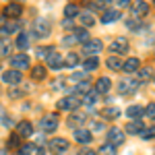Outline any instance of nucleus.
<instances>
[{
  "mask_svg": "<svg viewBox=\"0 0 155 155\" xmlns=\"http://www.w3.org/2000/svg\"><path fill=\"white\" fill-rule=\"evenodd\" d=\"M39 126H41V130H44V132H54L56 128H58V114H56V112L46 114L44 118L39 120Z\"/></svg>",
  "mask_w": 155,
  "mask_h": 155,
  "instance_id": "f257e3e1",
  "label": "nucleus"
},
{
  "mask_svg": "<svg viewBox=\"0 0 155 155\" xmlns=\"http://www.w3.org/2000/svg\"><path fill=\"white\" fill-rule=\"evenodd\" d=\"M79 104H81V99L77 95H66L58 101V110H62V112H72V110L79 107Z\"/></svg>",
  "mask_w": 155,
  "mask_h": 155,
  "instance_id": "f03ea898",
  "label": "nucleus"
},
{
  "mask_svg": "<svg viewBox=\"0 0 155 155\" xmlns=\"http://www.w3.org/2000/svg\"><path fill=\"white\" fill-rule=\"evenodd\" d=\"M46 62H48V68L58 71V68H62V64H64V58H62L54 48H50V52L46 54Z\"/></svg>",
  "mask_w": 155,
  "mask_h": 155,
  "instance_id": "7ed1b4c3",
  "label": "nucleus"
},
{
  "mask_svg": "<svg viewBox=\"0 0 155 155\" xmlns=\"http://www.w3.org/2000/svg\"><path fill=\"white\" fill-rule=\"evenodd\" d=\"M29 56L27 54H12L11 58V66L15 71H25V68H29Z\"/></svg>",
  "mask_w": 155,
  "mask_h": 155,
  "instance_id": "20e7f679",
  "label": "nucleus"
},
{
  "mask_svg": "<svg viewBox=\"0 0 155 155\" xmlns=\"http://www.w3.org/2000/svg\"><path fill=\"white\" fill-rule=\"evenodd\" d=\"M21 79H23L21 71H15V68H11V71L2 72V81H4L6 85H12V87H17V85L21 83Z\"/></svg>",
  "mask_w": 155,
  "mask_h": 155,
  "instance_id": "39448f33",
  "label": "nucleus"
},
{
  "mask_svg": "<svg viewBox=\"0 0 155 155\" xmlns=\"http://www.w3.org/2000/svg\"><path fill=\"white\" fill-rule=\"evenodd\" d=\"M124 139H126V134H124V130H120V128H110L107 130V141H110V145H114V147H118V145L124 143Z\"/></svg>",
  "mask_w": 155,
  "mask_h": 155,
  "instance_id": "423d86ee",
  "label": "nucleus"
},
{
  "mask_svg": "<svg viewBox=\"0 0 155 155\" xmlns=\"http://www.w3.org/2000/svg\"><path fill=\"white\" fill-rule=\"evenodd\" d=\"M110 52L112 54H126L128 52V39L126 37H116L110 46Z\"/></svg>",
  "mask_w": 155,
  "mask_h": 155,
  "instance_id": "0eeeda50",
  "label": "nucleus"
},
{
  "mask_svg": "<svg viewBox=\"0 0 155 155\" xmlns=\"http://www.w3.org/2000/svg\"><path fill=\"white\" fill-rule=\"evenodd\" d=\"M101 48H104V44H101L99 39H89V41L83 46V52L87 54V56H97V54L101 52Z\"/></svg>",
  "mask_w": 155,
  "mask_h": 155,
  "instance_id": "6e6552de",
  "label": "nucleus"
},
{
  "mask_svg": "<svg viewBox=\"0 0 155 155\" xmlns=\"http://www.w3.org/2000/svg\"><path fill=\"white\" fill-rule=\"evenodd\" d=\"M137 87H139V81L137 79H124L122 83H120V93L122 95H130V93H134L137 91Z\"/></svg>",
  "mask_w": 155,
  "mask_h": 155,
  "instance_id": "1a4fd4ad",
  "label": "nucleus"
},
{
  "mask_svg": "<svg viewBox=\"0 0 155 155\" xmlns=\"http://www.w3.org/2000/svg\"><path fill=\"white\" fill-rule=\"evenodd\" d=\"M91 139H93L91 130H87V128H74V141H77V143L89 145V143H91Z\"/></svg>",
  "mask_w": 155,
  "mask_h": 155,
  "instance_id": "9d476101",
  "label": "nucleus"
},
{
  "mask_svg": "<svg viewBox=\"0 0 155 155\" xmlns=\"http://www.w3.org/2000/svg\"><path fill=\"white\" fill-rule=\"evenodd\" d=\"M21 12H23V6H21L19 2H11V4H6V8H4V17H8V19H19Z\"/></svg>",
  "mask_w": 155,
  "mask_h": 155,
  "instance_id": "9b49d317",
  "label": "nucleus"
},
{
  "mask_svg": "<svg viewBox=\"0 0 155 155\" xmlns=\"http://www.w3.org/2000/svg\"><path fill=\"white\" fill-rule=\"evenodd\" d=\"M50 149H52L54 153H62V151L68 149V141H66V139H52V141H50Z\"/></svg>",
  "mask_w": 155,
  "mask_h": 155,
  "instance_id": "f8f14e48",
  "label": "nucleus"
},
{
  "mask_svg": "<svg viewBox=\"0 0 155 155\" xmlns=\"http://www.w3.org/2000/svg\"><path fill=\"white\" fill-rule=\"evenodd\" d=\"M35 35L37 37L50 35V25H48V21H44V19H37V21H35Z\"/></svg>",
  "mask_w": 155,
  "mask_h": 155,
  "instance_id": "ddd939ff",
  "label": "nucleus"
},
{
  "mask_svg": "<svg viewBox=\"0 0 155 155\" xmlns=\"http://www.w3.org/2000/svg\"><path fill=\"white\" fill-rule=\"evenodd\" d=\"M17 134L19 137H31L33 134V126H31V122H27V120H23V122H19V126H17Z\"/></svg>",
  "mask_w": 155,
  "mask_h": 155,
  "instance_id": "4468645a",
  "label": "nucleus"
},
{
  "mask_svg": "<svg viewBox=\"0 0 155 155\" xmlns=\"http://www.w3.org/2000/svg\"><path fill=\"white\" fill-rule=\"evenodd\" d=\"M139 66H141V60L139 58H128V60H124L122 71L124 72H134V71H139Z\"/></svg>",
  "mask_w": 155,
  "mask_h": 155,
  "instance_id": "2eb2a0df",
  "label": "nucleus"
},
{
  "mask_svg": "<svg viewBox=\"0 0 155 155\" xmlns=\"http://www.w3.org/2000/svg\"><path fill=\"white\" fill-rule=\"evenodd\" d=\"M147 12H149V6H147V2H141V0H139V2H137V4L132 6V15H134L137 19L145 17Z\"/></svg>",
  "mask_w": 155,
  "mask_h": 155,
  "instance_id": "dca6fc26",
  "label": "nucleus"
},
{
  "mask_svg": "<svg viewBox=\"0 0 155 155\" xmlns=\"http://www.w3.org/2000/svg\"><path fill=\"white\" fill-rule=\"evenodd\" d=\"M12 52V44L8 41V39H0V58H6V56H11Z\"/></svg>",
  "mask_w": 155,
  "mask_h": 155,
  "instance_id": "f3484780",
  "label": "nucleus"
},
{
  "mask_svg": "<svg viewBox=\"0 0 155 155\" xmlns=\"http://www.w3.org/2000/svg\"><path fill=\"white\" fill-rule=\"evenodd\" d=\"M95 91L97 93H106V91H110V79H107V77H99V79H97Z\"/></svg>",
  "mask_w": 155,
  "mask_h": 155,
  "instance_id": "a211bd4d",
  "label": "nucleus"
},
{
  "mask_svg": "<svg viewBox=\"0 0 155 155\" xmlns=\"http://www.w3.org/2000/svg\"><path fill=\"white\" fill-rule=\"evenodd\" d=\"M31 79H35V81H44L46 79V66H41V64H37L31 68Z\"/></svg>",
  "mask_w": 155,
  "mask_h": 155,
  "instance_id": "6ab92c4d",
  "label": "nucleus"
},
{
  "mask_svg": "<svg viewBox=\"0 0 155 155\" xmlns=\"http://www.w3.org/2000/svg\"><path fill=\"white\" fill-rule=\"evenodd\" d=\"M79 23L83 25V27H91V25L95 23V17L91 12H81L79 15Z\"/></svg>",
  "mask_w": 155,
  "mask_h": 155,
  "instance_id": "aec40b11",
  "label": "nucleus"
},
{
  "mask_svg": "<svg viewBox=\"0 0 155 155\" xmlns=\"http://www.w3.org/2000/svg\"><path fill=\"white\" fill-rule=\"evenodd\" d=\"M120 19V12L118 11H106L101 15V23H114Z\"/></svg>",
  "mask_w": 155,
  "mask_h": 155,
  "instance_id": "412c9836",
  "label": "nucleus"
},
{
  "mask_svg": "<svg viewBox=\"0 0 155 155\" xmlns=\"http://www.w3.org/2000/svg\"><path fill=\"white\" fill-rule=\"evenodd\" d=\"M143 114H145V110H143L141 106H130L128 110H126V116H128V118H132V120L141 118Z\"/></svg>",
  "mask_w": 155,
  "mask_h": 155,
  "instance_id": "4be33fe9",
  "label": "nucleus"
},
{
  "mask_svg": "<svg viewBox=\"0 0 155 155\" xmlns=\"http://www.w3.org/2000/svg\"><path fill=\"white\" fill-rule=\"evenodd\" d=\"M85 122V114H79V112H72L71 118H68V126H81Z\"/></svg>",
  "mask_w": 155,
  "mask_h": 155,
  "instance_id": "5701e85b",
  "label": "nucleus"
},
{
  "mask_svg": "<svg viewBox=\"0 0 155 155\" xmlns=\"http://www.w3.org/2000/svg\"><path fill=\"white\" fill-rule=\"evenodd\" d=\"M89 91H91V87H89V83H87V81H83V83H77V87H74V95H77V97H79V95L85 97Z\"/></svg>",
  "mask_w": 155,
  "mask_h": 155,
  "instance_id": "b1692460",
  "label": "nucleus"
},
{
  "mask_svg": "<svg viewBox=\"0 0 155 155\" xmlns=\"http://www.w3.org/2000/svg\"><path fill=\"white\" fill-rule=\"evenodd\" d=\"M15 46H17L19 50H27V48H29V35H27V33H19L17 41H15Z\"/></svg>",
  "mask_w": 155,
  "mask_h": 155,
  "instance_id": "393cba45",
  "label": "nucleus"
},
{
  "mask_svg": "<svg viewBox=\"0 0 155 155\" xmlns=\"http://www.w3.org/2000/svg\"><path fill=\"white\" fill-rule=\"evenodd\" d=\"M97 97H99V93H97L95 89H91V91H89V93H87V95L83 97V104L85 106H93V104H97Z\"/></svg>",
  "mask_w": 155,
  "mask_h": 155,
  "instance_id": "a878e982",
  "label": "nucleus"
},
{
  "mask_svg": "<svg viewBox=\"0 0 155 155\" xmlns=\"http://www.w3.org/2000/svg\"><path fill=\"white\" fill-rule=\"evenodd\" d=\"M106 62H107V68H110V71H122V64H124V62L118 60L116 56H110Z\"/></svg>",
  "mask_w": 155,
  "mask_h": 155,
  "instance_id": "bb28decb",
  "label": "nucleus"
},
{
  "mask_svg": "<svg viewBox=\"0 0 155 155\" xmlns=\"http://www.w3.org/2000/svg\"><path fill=\"white\" fill-rule=\"evenodd\" d=\"M97 66H99V60H97V56H89V58L83 62V68H85V71H95Z\"/></svg>",
  "mask_w": 155,
  "mask_h": 155,
  "instance_id": "cd10ccee",
  "label": "nucleus"
},
{
  "mask_svg": "<svg viewBox=\"0 0 155 155\" xmlns=\"http://www.w3.org/2000/svg\"><path fill=\"white\" fill-rule=\"evenodd\" d=\"M79 64V56L74 54V52H71V54H66L64 56V66H68V68H74Z\"/></svg>",
  "mask_w": 155,
  "mask_h": 155,
  "instance_id": "c85d7f7f",
  "label": "nucleus"
},
{
  "mask_svg": "<svg viewBox=\"0 0 155 155\" xmlns=\"http://www.w3.org/2000/svg\"><path fill=\"white\" fill-rule=\"evenodd\" d=\"M64 15H66V19H72V17H79L81 11H79V6L77 4H66V8H64Z\"/></svg>",
  "mask_w": 155,
  "mask_h": 155,
  "instance_id": "c756f323",
  "label": "nucleus"
},
{
  "mask_svg": "<svg viewBox=\"0 0 155 155\" xmlns=\"http://www.w3.org/2000/svg\"><path fill=\"white\" fill-rule=\"evenodd\" d=\"M143 124L141 122H128V126H126V130H128V134H141L143 132Z\"/></svg>",
  "mask_w": 155,
  "mask_h": 155,
  "instance_id": "7c9ffc66",
  "label": "nucleus"
},
{
  "mask_svg": "<svg viewBox=\"0 0 155 155\" xmlns=\"http://www.w3.org/2000/svg\"><path fill=\"white\" fill-rule=\"evenodd\" d=\"M97 155H116V147L114 145H101L99 147V151H97Z\"/></svg>",
  "mask_w": 155,
  "mask_h": 155,
  "instance_id": "2f4dec72",
  "label": "nucleus"
},
{
  "mask_svg": "<svg viewBox=\"0 0 155 155\" xmlns=\"http://www.w3.org/2000/svg\"><path fill=\"white\" fill-rule=\"evenodd\" d=\"M151 74H153V71H151L149 66H145V68L139 71V79H137V81H139V83H141V81H149V79H151Z\"/></svg>",
  "mask_w": 155,
  "mask_h": 155,
  "instance_id": "473e14b6",
  "label": "nucleus"
},
{
  "mask_svg": "<svg viewBox=\"0 0 155 155\" xmlns=\"http://www.w3.org/2000/svg\"><path fill=\"white\" fill-rule=\"evenodd\" d=\"M104 116L110 118V120H116L120 116V110L118 107H106V110H104Z\"/></svg>",
  "mask_w": 155,
  "mask_h": 155,
  "instance_id": "72a5a7b5",
  "label": "nucleus"
},
{
  "mask_svg": "<svg viewBox=\"0 0 155 155\" xmlns=\"http://www.w3.org/2000/svg\"><path fill=\"white\" fill-rule=\"evenodd\" d=\"M74 37H77V41H81V44H87V41H89V33H87V29H77Z\"/></svg>",
  "mask_w": 155,
  "mask_h": 155,
  "instance_id": "f704fd0d",
  "label": "nucleus"
},
{
  "mask_svg": "<svg viewBox=\"0 0 155 155\" xmlns=\"http://www.w3.org/2000/svg\"><path fill=\"white\" fill-rule=\"evenodd\" d=\"M35 151H33V145L27 143V145H21L19 147V151H17V155H33Z\"/></svg>",
  "mask_w": 155,
  "mask_h": 155,
  "instance_id": "c9c22d12",
  "label": "nucleus"
},
{
  "mask_svg": "<svg viewBox=\"0 0 155 155\" xmlns=\"http://www.w3.org/2000/svg\"><path fill=\"white\" fill-rule=\"evenodd\" d=\"M17 29H19V23L12 21V23H6L2 27V33H12V31H17Z\"/></svg>",
  "mask_w": 155,
  "mask_h": 155,
  "instance_id": "e433bc0d",
  "label": "nucleus"
},
{
  "mask_svg": "<svg viewBox=\"0 0 155 155\" xmlns=\"http://www.w3.org/2000/svg\"><path fill=\"white\" fill-rule=\"evenodd\" d=\"M74 44H79L74 35H64L62 37V46H74Z\"/></svg>",
  "mask_w": 155,
  "mask_h": 155,
  "instance_id": "4c0bfd02",
  "label": "nucleus"
},
{
  "mask_svg": "<svg viewBox=\"0 0 155 155\" xmlns=\"http://www.w3.org/2000/svg\"><path fill=\"white\" fill-rule=\"evenodd\" d=\"M126 27L132 29V31H139V29H141V23H139L137 19H130V21H126Z\"/></svg>",
  "mask_w": 155,
  "mask_h": 155,
  "instance_id": "58836bf2",
  "label": "nucleus"
},
{
  "mask_svg": "<svg viewBox=\"0 0 155 155\" xmlns=\"http://www.w3.org/2000/svg\"><path fill=\"white\" fill-rule=\"evenodd\" d=\"M145 116H147V118H151V120H155V104H149V106H147Z\"/></svg>",
  "mask_w": 155,
  "mask_h": 155,
  "instance_id": "ea45409f",
  "label": "nucleus"
},
{
  "mask_svg": "<svg viewBox=\"0 0 155 155\" xmlns=\"http://www.w3.org/2000/svg\"><path fill=\"white\" fill-rule=\"evenodd\" d=\"M8 147H21V145H19V134H17V132L8 137Z\"/></svg>",
  "mask_w": 155,
  "mask_h": 155,
  "instance_id": "a19ab883",
  "label": "nucleus"
},
{
  "mask_svg": "<svg viewBox=\"0 0 155 155\" xmlns=\"http://www.w3.org/2000/svg\"><path fill=\"white\" fill-rule=\"evenodd\" d=\"M141 137H143V139H155V128H147V130H143Z\"/></svg>",
  "mask_w": 155,
  "mask_h": 155,
  "instance_id": "79ce46f5",
  "label": "nucleus"
},
{
  "mask_svg": "<svg viewBox=\"0 0 155 155\" xmlns=\"http://www.w3.org/2000/svg\"><path fill=\"white\" fill-rule=\"evenodd\" d=\"M8 95H11V97H21V95H23V91H21V89H17V87H15V89L11 87V91H8Z\"/></svg>",
  "mask_w": 155,
  "mask_h": 155,
  "instance_id": "37998d69",
  "label": "nucleus"
},
{
  "mask_svg": "<svg viewBox=\"0 0 155 155\" xmlns=\"http://www.w3.org/2000/svg\"><path fill=\"white\" fill-rule=\"evenodd\" d=\"M116 6H120V8H126V6H130V0H116Z\"/></svg>",
  "mask_w": 155,
  "mask_h": 155,
  "instance_id": "c03bdc74",
  "label": "nucleus"
},
{
  "mask_svg": "<svg viewBox=\"0 0 155 155\" xmlns=\"http://www.w3.org/2000/svg\"><path fill=\"white\" fill-rule=\"evenodd\" d=\"M79 155H95V151H91V149H81Z\"/></svg>",
  "mask_w": 155,
  "mask_h": 155,
  "instance_id": "a18cd8bd",
  "label": "nucleus"
},
{
  "mask_svg": "<svg viewBox=\"0 0 155 155\" xmlns=\"http://www.w3.org/2000/svg\"><path fill=\"white\" fill-rule=\"evenodd\" d=\"M101 128H104V124H101V122H93V130H95V132H99Z\"/></svg>",
  "mask_w": 155,
  "mask_h": 155,
  "instance_id": "49530a36",
  "label": "nucleus"
},
{
  "mask_svg": "<svg viewBox=\"0 0 155 155\" xmlns=\"http://www.w3.org/2000/svg\"><path fill=\"white\" fill-rule=\"evenodd\" d=\"M64 27H66V29H72V21H71V19L64 21Z\"/></svg>",
  "mask_w": 155,
  "mask_h": 155,
  "instance_id": "de8ad7c7",
  "label": "nucleus"
},
{
  "mask_svg": "<svg viewBox=\"0 0 155 155\" xmlns=\"http://www.w3.org/2000/svg\"><path fill=\"white\" fill-rule=\"evenodd\" d=\"M33 155H44V149H41V147H39V149H35V153Z\"/></svg>",
  "mask_w": 155,
  "mask_h": 155,
  "instance_id": "09e8293b",
  "label": "nucleus"
},
{
  "mask_svg": "<svg viewBox=\"0 0 155 155\" xmlns=\"http://www.w3.org/2000/svg\"><path fill=\"white\" fill-rule=\"evenodd\" d=\"M0 155H4V151H2V149H0Z\"/></svg>",
  "mask_w": 155,
  "mask_h": 155,
  "instance_id": "8fccbe9b",
  "label": "nucleus"
},
{
  "mask_svg": "<svg viewBox=\"0 0 155 155\" xmlns=\"http://www.w3.org/2000/svg\"><path fill=\"white\" fill-rule=\"evenodd\" d=\"M141 2H145V0H141Z\"/></svg>",
  "mask_w": 155,
  "mask_h": 155,
  "instance_id": "3c124183",
  "label": "nucleus"
},
{
  "mask_svg": "<svg viewBox=\"0 0 155 155\" xmlns=\"http://www.w3.org/2000/svg\"><path fill=\"white\" fill-rule=\"evenodd\" d=\"M153 4H155V0H153Z\"/></svg>",
  "mask_w": 155,
  "mask_h": 155,
  "instance_id": "603ef678",
  "label": "nucleus"
},
{
  "mask_svg": "<svg viewBox=\"0 0 155 155\" xmlns=\"http://www.w3.org/2000/svg\"><path fill=\"white\" fill-rule=\"evenodd\" d=\"M15 2H17V0H15Z\"/></svg>",
  "mask_w": 155,
  "mask_h": 155,
  "instance_id": "864d4df0",
  "label": "nucleus"
}]
</instances>
